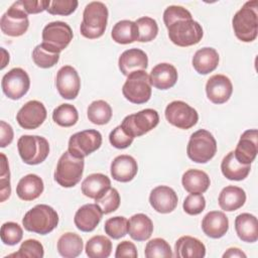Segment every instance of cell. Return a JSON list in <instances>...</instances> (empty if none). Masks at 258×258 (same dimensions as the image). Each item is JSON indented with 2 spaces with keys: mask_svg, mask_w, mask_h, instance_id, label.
I'll use <instances>...</instances> for the list:
<instances>
[{
  "mask_svg": "<svg viewBox=\"0 0 258 258\" xmlns=\"http://www.w3.org/2000/svg\"><path fill=\"white\" fill-rule=\"evenodd\" d=\"M258 1H247L234 15L232 25L235 35L243 42H251L258 34Z\"/></svg>",
  "mask_w": 258,
  "mask_h": 258,
  "instance_id": "1",
  "label": "cell"
},
{
  "mask_svg": "<svg viewBox=\"0 0 258 258\" xmlns=\"http://www.w3.org/2000/svg\"><path fill=\"white\" fill-rule=\"evenodd\" d=\"M108 8L100 1H93L86 5L81 23V34L89 39L101 37L107 27Z\"/></svg>",
  "mask_w": 258,
  "mask_h": 258,
  "instance_id": "2",
  "label": "cell"
},
{
  "mask_svg": "<svg viewBox=\"0 0 258 258\" xmlns=\"http://www.w3.org/2000/svg\"><path fill=\"white\" fill-rule=\"evenodd\" d=\"M58 224L56 211L48 205L40 204L26 212L22 225L26 231L39 235H46L53 231Z\"/></svg>",
  "mask_w": 258,
  "mask_h": 258,
  "instance_id": "3",
  "label": "cell"
},
{
  "mask_svg": "<svg viewBox=\"0 0 258 258\" xmlns=\"http://www.w3.org/2000/svg\"><path fill=\"white\" fill-rule=\"evenodd\" d=\"M217 152V141L213 134L200 129L190 135L186 146V153L190 160L197 163H207Z\"/></svg>",
  "mask_w": 258,
  "mask_h": 258,
  "instance_id": "4",
  "label": "cell"
},
{
  "mask_svg": "<svg viewBox=\"0 0 258 258\" xmlns=\"http://www.w3.org/2000/svg\"><path fill=\"white\" fill-rule=\"evenodd\" d=\"M84 166V158L76 157L69 151H66L57 161L54 170V180L62 187H73L81 180Z\"/></svg>",
  "mask_w": 258,
  "mask_h": 258,
  "instance_id": "5",
  "label": "cell"
},
{
  "mask_svg": "<svg viewBox=\"0 0 258 258\" xmlns=\"http://www.w3.org/2000/svg\"><path fill=\"white\" fill-rule=\"evenodd\" d=\"M166 28L171 42L181 47L199 43L204 35L201 24L194 19L177 20Z\"/></svg>",
  "mask_w": 258,
  "mask_h": 258,
  "instance_id": "6",
  "label": "cell"
},
{
  "mask_svg": "<svg viewBox=\"0 0 258 258\" xmlns=\"http://www.w3.org/2000/svg\"><path fill=\"white\" fill-rule=\"evenodd\" d=\"M18 153L24 163L36 165L43 162L49 153L48 141L37 135H22L17 141Z\"/></svg>",
  "mask_w": 258,
  "mask_h": 258,
  "instance_id": "7",
  "label": "cell"
},
{
  "mask_svg": "<svg viewBox=\"0 0 258 258\" xmlns=\"http://www.w3.org/2000/svg\"><path fill=\"white\" fill-rule=\"evenodd\" d=\"M71 26L62 21H52L42 30V46L54 53L62 51L73 39Z\"/></svg>",
  "mask_w": 258,
  "mask_h": 258,
  "instance_id": "8",
  "label": "cell"
},
{
  "mask_svg": "<svg viewBox=\"0 0 258 258\" xmlns=\"http://www.w3.org/2000/svg\"><path fill=\"white\" fill-rule=\"evenodd\" d=\"M122 93L126 100L133 104H144L151 97V85L146 71H137L127 77Z\"/></svg>",
  "mask_w": 258,
  "mask_h": 258,
  "instance_id": "9",
  "label": "cell"
},
{
  "mask_svg": "<svg viewBox=\"0 0 258 258\" xmlns=\"http://www.w3.org/2000/svg\"><path fill=\"white\" fill-rule=\"evenodd\" d=\"M159 123V115L156 110L144 109L126 116L121 127L131 137H139L155 128Z\"/></svg>",
  "mask_w": 258,
  "mask_h": 258,
  "instance_id": "10",
  "label": "cell"
},
{
  "mask_svg": "<svg viewBox=\"0 0 258 258\" xmlns=\"http://www.w3.org/2000/svg\"><path fill=\"white\" fill-rule=\"evenodd\" d=\"M28 26V14L25 12L21 0L14 2L1 16V30L8 36H21L27 31Z\"/></svg>",
  "mask_w": 258,
  "mask_h": 258,
  "instance_id": "11",
  "label": "cell"
},
{
  "mask_svg": "<svg viewBox=\"0 0 258 258\" xmlns=\"http://www.w3.org/2000/svg\"><path fill=\"white\" fill-rule=\"evenodd\" d=\"M102 145V135L98 130L88 129L73 134L69 139L68 151L76 157L85 158Z\"/></svg>",
  "mask_w": 258,
  "mask_h": 258,
  "instance_id": "12",
  "label": "cell"
},
{
  "mask_svg": "<svg viewBox=\"0 0 258 258\" xmlns=\"http://www.w3.org/2000/svg\"><path fill=\"white\" fill-rule=\"evenodd\" d=\"M166 120L179 129H189L199 121V114L196 109L183 101L169 103L164 112Z\"/></svg>",
  "mask_w": 258,
  "mask_h": 258,
  "instance_id": "13",
  "label": "cell"
},
{
  "mask_svg": "<svg viewBox=\"0 0 258 258\" xmlns=\"http://www.w3.org/2000/svg\"><path fill=\"white\" fill-rule=\"evenodd\" d=\"M3 93L11 100H19L29 90L30 79L21 68H13L6 73L1 82Z\"/></svg>",
  "mask_w": 258,
  "mask_h": 258,
  "instance_id": "14",
  "label": "cell"
},
{
  "mask_svg": "<svg viewBox=\"0 0 258 258\" xmlns=\"http://www.w3.org/2000/svg\"><path fill=\"white\" fill-rule=\"evenodd\" d=\"M46 109L44 105L37 101L32 100L25 103L18 113L16 114V121L20 127L33 130L38 128L46 118Z\"/></svg>",
  "mask_w": 258,
  "mask_h": 258,
  "instance_id": "15",
  "label": "cell"
},
{
  "mask_svg": "<svg viewBox=\"0 0 258 258\" xmlns=\"http://www.w3.org/2000/svg\"><path fill=\"white\" fill-rule=\"evenodd\" d=\"M55 87L61 98L74 100L81 89V79L77 70L72 66L61 67L56 74Z\"/></svg>",
  "mask_w": 258,
  "mask_h": 258,
  "instance_id": "16",
  "label": "cell"
},
{
  "mask_svg": "<svg viewBox=\"0 0 258 258\" xmlns=\"http://www.w3.org/2000/svg\"><path fill=\"white\" fill-rule=\"evenodd\" d=\"M206 93L212 103L224 104L233 93L232 82L225 75H214L206 84Z\"/></svg>",
  "mask_w": 258,
  "mask_h": 258,
  "instance_id": "17",
  "label": "cell"
},
{
  "mask_svg": "<svg viewBox=\"0 0 258 258\" xmlns=\"http://www.w3.org/2000/svg\"><path fill=\"white\" fill-rule=\"evenodd\" d=\"M258 131L257 129L246 130L234 150L235 158L243 164H251L258 153Z\"/></svg>",
  "mask_w": 258,
  "mask_h": 258,
  "instance_id": "18",
  "label": "cell"
},
{
  "mask_svg": "<svg viewBox=\"0 0 258 258\" xmlns=\"http://www.w3.org/2000/svg\"><path fill=\"white\" fill-rule=\"evenodd\" d=\"M178 198L176 192L167 185L154 187L149 195V203L153 210L160 214H168L175 210Z\"/></svg>",
  "mask_w": 258,
  "mask_h": 258,
  "instance_id": "19",
  "label": "cell"
},
{
  "mask_svg": "<svg viewBox=\"0 0 258 258\" xmlns=\"http://www.w3.org/2000/svg\"><path fill=\"white\" fill-rule=\"evenodd\" d=\"M120 72L128 77L137 71H145L148 66L147 54L139 48H129L121 53L118 59Z\"/></svg>",
  "mask_w": 258,
  "mask_h": 258,
  "instance_id": "20",
  "label": "cell"
},
{
  "mask_svg": "<svg viewBox=\"0 0 258 258\" xmlns=\"http://www.w3.org/2000/svg\"><path fill=\"white\" fill-rule=\"evenodd\" d=\"M103 212L97 204H86L75 214L74 223L82 232H92L102 220Z\"/></svg>",
  "mask_w": 258,
  "mask_h": 258,
  "instance_id": "21",
  "label": "cell"
},
{
  "mask_svg": "<svg viewBox=\"0 0 258 258\" xmlns=\"http://www.w3.org/2000/svg\"><path fill=\"white\" fill-rule=\"evenodd\" d=\"M112 177L120 182L132 180L138 171V165L135 158L131 155L121 154L116 156L111 162L110 167Z\"/></svg>",
  "mask_w": 258,
  "mask_h": 258,
  "instance_id": "22",
  "label": "cell"
},
{
  "mask_svg": "<svg viewBox=\"0 0 258 258\" xmlns=\"http://www.w3.org/2000/svg\"><path fill=\"white\" fill-rule=\"evenodd\" d=\"M177 71L174 66L168 62L156 64L150 72V85L158 90H168L172 88L177 81Z\"/></svg>",
  "mask_w": 258,
  "mask_h": 258,
  "instance_id": "23",
  "label": "cell"
},
{
  "mask_svg": "<svg viewBox=\"0 0 258 258\" xmlns=\"http://www.w3.org/2000/svg\"><path fill=\"white\" fill-rule=\"evenodd\" d=\"M202 230L210 238H222L229 230V220L224 212H209L202 221Z\"/></svg>",
  "mask_w": 258,
  "mask_h": 258,
  "instance_id": "24",
  "label": "cell"
},
{
  "mask_svg": "<svg viewBox=\"0 0 258 258\" xmlns=\"http://www.w3.org/2000/svg\"><path fill=\"white\" fill-rule=\"evenodd\" d=\"M44 189L43 180L36 174L30 173L23 176L17 183L16 194L22 201L29 202L40 197Z\"/></svg>",
  "mask_w": 258,
  "mask_h": 258,
  "instance_id": "25",
  "label": "cell"
},
{
  "mask_svg": "<svg viewBox=\"0 0 258 258\" xmlns=\"http://www.w3.org/2000/svg\"><path fill=\"white\" fill-rule=\"evenodd\" d=\"M235 230L238 237L247 243H254L258 240L257 218L249 213H242L235 219Z\"/></svg>",
  "mask_w": 258,
  "mask_h": 258,
  "instance_id": "26",
  "label": "cell"
},
{
  "mask_svg": "<svg viewBox=\"0 0 258 258\" xmlns=\"http://www.w3.org/2000/svg\"><path fill=\"white\" fill-rule=\"evenodd\" d=\"M174 250V256L177 258H203L206 255L204 243L191 236H182L177 239Z\"/></svg>",
  "mask_w": 258,
  "mask_h": 258,
  "instance_id": "27",
  "label": "cell"
},
{
  "mask_svg": "<svg viewBox=\"0 0 258 258\" xmlns=\"http://www.w3.org/2000/svg\"><path fill=\"white\" fill-rule=\"evenodd\" d=\"M219 60V53L215 48L203 47L196 51L191 62L197 73L201 75H208L217 69Z\"/></svg>",
  "mask_w": 258,
  "mask_h": 258,
  "instance_id": "28",
  "label": "cell"
},
{
  "mask_svg": "<svg viewBox=\"0 0 258 258\" xmlns=\"http://www.w3.org/2000/svg\"><path fill=\"white\" fill-rule=\"evenodd\" d=\"M153 232V223L145 214H135L128 221L129 236L138 242L148 240Z\"/></svg>",
  "mask_w": 258,
  "mask_h": 258,
  "instance_id": "29",
  "label": "cell"
},
{
  "mask_svg": "<svg viewBox=\"0 0 258 258\" xmlns=\"http://www.w3.org/2000/svg\"><path fill=\"white\" fill-rule=\"evenodd\" d=\"M246 202V194L243 188L236 185L224 187L218 199L220 208L226 212H234L240 209Z\"/></svg>",
  "mask_w": 258,
  "mask_h": 258,
  "instance_id": "30",
  "label": "cell"
},
{
  "mask_svg": "<svg viewBox=\"0 0 258 258\" xmlns=\"http://www.w3.org/2000/svg\"><path fill=\"white\" fill-rule=\"evenodd\" d=\"M111 187L110 178L103 173H92L82 182V192L90 199H98Z\"/></svg>",
  "mask_w": 258,
  "mask_h": 258,
  "instance_id": "31",
  "label": "cell"
},
{
  "mask_svg": "<svg viewBox=\"0 0 258 258\" xmlns=\"http://www.w3.org/2000/svg\"><path fill=\"white\" fill-rule=\"evenodd\" d=\"M183 188L189 194H204L208 190L211 180L209 175L200 169H188L181 177Z\"/></svg>",
  "mask_w": 258,
  "mask_h": 258,
  "instance_id": "32",
  "label": "cell"
},
{
  "mask_svg": "<svg viewBox=\"0 0 258 258\" xmlns=\"http://www.w3.org/2000/svg\"><path fill=\"white\" fill-rule=\"evenodd\" d=\"M221 170L223 175L230 180H243L248 176L251 166L239 162L234 156V151H230L221 162Z\"/></svg>",
  "mask_w": 258,
  "mask_h": 258,
  "instance_id": "33",
  "label": "cell"
},
{
  "mask_svg": "<svg viewBox=\"0 0 258 258\" xmlns=\"http://www.w3.org/2000/svg\"><path fill=\"white\" fill-rule=\"evenodd\" d=\"M57 251L60 256L64 258H75L78 257L84 247L83 239L76 233H64L57 241Z\"/></svg>",
  "mask_w": 258,
  "mask_h": 258,
  "instance_id": "34",
  "label": "cell"
},
{
  "mask_svg": "<svg viewBox=\"0 0 258 258\" xmlns=\"http://www.w3.org/2000/svg\"><path fill=\"white\" fill-rule=\"evenodd\" d=\"M138 27L134 21L131 20H120L112 29L111 36L113 40L120 44L132 43L138 40Z\"/></svg>",
  "mask_w": 258,
  "mask_h": 258,
  "instance_id": "35",
  "label": "cell"
},
{
  "mask_svg": "<svg viewBox=\"0 0 258 258\" xmlns=\"http://www.w3.org/2000/svg\"><path fill=\"white\" fill-rule=\"evenodd\" d=\"M86 254L90 258H107L112 252V242L103 235H97L88 240Z\"/></svg>",
  "mask_w": 258,
  "mask_h": 258,
  "instance_id": "36",
  "label": "cell"
},
{
  "mask_svg": "<svg viewBox=\"0 0 258 258\" xmlns=\"http://www.w3.org/2000/svg\"><path fill=\"white\" fill-rule=\"evenodd\" d=\"M112 108L104 100L92 102L87 110L89 121L96 125H105L112 118Z\"/></svg>",
  "mask_w": 258,
  "mask_h": 258,
  "instance_id": "37",
  "label": "cell"
},
{
  "mask_svg": "<svg viewBox=\"0 0 258 258\" xmlns=\"http://www.w3.org/2000/svg\"><path fill=\"white\" fill-rule=\"evenodd\" d=\"M52 120L61 127H71L78 122L79 113L74 105L61 104L53 110Z\"/></svg>",
  "mask_w": 258,
  "mask_h": 258,
  "instance_id": "38",
  "label": "cell"
},
{
  "mask_svg": "<svg viewBox=\"0 0 258 258\" xmlns=\"http://www.w3.org/2000/svg\"><path fill=\"white\" fill-rule=\"evenodd\" d=\"M44 255V250L42 244L35 239H28L22 242L17 252L9 254L5 258L15 257V258H42Z\"/></svg>",
  "mask_w": 258,
  "mask_h": 258,
  "instance_id": "39",
  "label": "cell"
},
{
  "mask_svg": "<svg viewBox=\"0 0 258 258\" xmlns=\"http://www.w3.org/2000/svg\"><path fill=\"white\" fill-rule=\"evenodd\" d=\"M135 23L138 27V41L149 42L157 36L158 25L155 19L148 16H143L138 18Z\"/></svg>",
  "mask_w": 258,
  "mask_h": 258,
  "instance_id": "40",
  "label": "cell"
},
{
  "mask_svg": "<svg viewBox=\"0 0 258 258\" xmlns=\"http://www.w3.org/2000/svg\"><path fill=\"white\" fill-rule=\"evenodd\" d=\"M144 254L146 258H167L173 256L170 245L162 238H154L147 242Z\"/></svg>",
  "mask_w": 258,
  "mask_h": 258,
  "instance_id": "41",
  "label": "cell"
},
{
  "mask_svg": "<svg viewBox=\"0 0 258 258\" xmlns=\"http://www.w3.org/2000/svg\"><path fill=\"white\" fill-rule=\"evenodd\" d=\"M32 59L34 63L41 69H48L56 64L59 60V53H54L38 44L32 51Z\"/></svg>",
  "mask_w": 258,
  "mask_h": 258,
  "instance_id": "42",
  "label": "cell"
},
{
  "mask_svg": "<svg viewBox=\"0 0 258 258\" xmlns=\"http://www.w3.org/2000/svg\"><path fill=\"white\" fill-rule=\"evenodd\" d=\"M105 233L113 238L120 239L128 233V220L122 216H116L108 219L104 225Z\"/></svg>",
  "mask_w": 258,
  "mask_h": 258,
  "instance_id": "43",
  "label": "cell"
},
{
  "mask_svg": "<svg viewBox=\"0 0 258 258\" xmlns=\"http://www.w3.org/2000/svg\"><path fill=\"white\" fill-rule=\"evenodd\" d=\"M1 241L8 246L18 244L23 237V230L21 226L14 222H6L1 226Z\"/></svg>",
  "mask_w": 258,
  "mask_h": 258,
  "instance_id": "44",
  "label": "cell"
},
{
  "mask_svg": "<svg viewBox=\"0 0 258 258\" xmlns=\"http://www.w3.org/2000/svg\"><path fill=\"white\" fill-rule=\"evenodd\" d=\"M95 204H97L102 210L103 214L107 215L115 212L120 206V195L118 190L114 187H110L105 194H103L100 198L95 200Z\"/></svg>",
  "mask_w": 258,
  "mask_h": 258,
  "instance_id": "45",
  "label": "cell"
},
{
  "mask_svg": "<svg viewBox=\"0 0 258 258\" xmlns=\"http://www.w3.org/2000/svg\"><path fill=\"white\" fill-rule=\"evenodd\" d=\"M1 156V173H0V201L5 202L11 194L10 186V171L7 161V157L4 153H0Z\"/></svg>",
  "mask_w": 258,
  "mask_h": 258,
  "instance_id": "46",
  "label": "cell"
},
{
  "mask_svg": "<svg viewBox=\"0 0 258 258\" xmlns=\"http://www.w3.org/2000/svg\"><path fill=\"white\" fill-rule=\"evenodd\" d=\"M182 208L183 211L190 216L199 215L206 208V199L202 194H189L184 199Z\"/></svg>",
  "mask_w": 258,
  "mask_h": 258,
  "instance_id": "47",
  "label": "cell"
},
{
  "mask_svg": "<svg viewBox=\"0 0 258 258\" xmlns=\"http://www.w3.org/2000/svg\"><path fill=\"white\" fill-rule=\"evenodd\" d=\"M79 5L77 0H53L47 8V12L51 15L67 16L75 12Z\"/></svg>",
  "mask_w": 258,
  "mask_h": 258,
  "instance_id": "48",
  "label": "cell"
},
{
  "mask_svg": "<svg viewBox=\"0 0 258 258\" xmlns=\"http://www.w3.org/2000/svg\"><path fill=\"white\" fill-rule=\"evenodd\" d=\"M181 19H192L191 13L182 6L170 5L166 7L163 12V21L166 27H168L174 21Z\"/></svg>",
  "mask_w": 258,
  "mask_h": 258,
  "instance_id": "49",
  "label": "cell"
},
{
  "mask_svg": "<svg viewBox=\"0 0 258 258\" xmlns=\"http://www.w3.org/2000/svg\"><path fill=\"white\" fill-rule=\"evenodd\" d=\"M133 140H134V138L131 137L130 135H128L123 130L121 125H119L115 129H113L109 135L110 143L115 148H118V149H125V148L129 147L132 144Z\"/></svg>",
  "mask_w": 258,
  "mask_h": 258,
  "instance_id": "50",
  "label": "cell"
},
{
  "mask_svg": "<svg viewBox=\"0 0 258 258\" xmlns=\"http://www.w3.org/2000/svg\"><path fill=\"white\" fill-rule=\"evenodd\" d=\"M21 2L27 14H35L47 10L50 4L49 0H21Z\"/></svg>",
  "mask_w": 258,
  "mask_h": 258,
  "instance_id": "51",
  "label": "cell"
},
{
  "mask_svg": "<svg viewBox=\"0 0 258 258\" xmlns=\"http://www.w3.org/2000/svg\"><path fill=\"white\" fill-rule=\"evenodd\" d=\"M138 256L136 246L130 242V241H123L117 245L115 257L121 258V257H131L136 258Z\"/></svg>",
  "mask_w": 258,
  "mask_h": 258,
  "instance_id": "52",
  "label": "cell"
},
{
  "mask_svg": "<svg viewBox=\"0 0 258 258\" xmlns=\"http://www.w3.org/2000/svg\"><path fill=\"white\" fill-rule=\"evenodd\" d=\"M14 137L13 129L10 124L6 123L5 121L0 122V146L2 148L9 145Z\"/></svg>",
  "mask_w": 258,
  "mask_h": 258,
  "instance_id": "53",
  "label": "cell"
},
{
  "mask_svg": "<svg viewBox=\"0 0 258 258\" xmlns=\"http://www.w3.org/2000/svg\"><path fill=\"white\" fill-rule=\"evenodd\" d=\"M223 257L226 258V257H231V258H246L247 255L242 251L240 250L239 248H235V247H232V248H229L224 254H223Z\"/></svg>",
  "mask_w": 258,
  "mask_h": 258,
  "instance_id": "54",
  "label": "cell"
}]
</instances>
